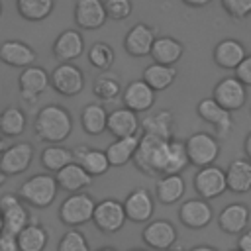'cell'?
Instances as JSON below:
<instances>
[{"mask_svg":"<svg viewBox=\"0 0 251 251\" xmlns=\"http://www.w3.org/2000/svg\"><path fill=\"white\" fill-rule=\"evenodd\" d=\"M33 129L41 141L59 145L61 141H65L71 135L73 118L65 106L47 104L37 112V116L33 120Z\"/></svg>","mask_w":251,"mask_h":251,"instance_id":"6da1fadb","label":"cell"},{"mask_svg":"<svg viewBox=\"0 0 251 251\" xmlns=\"http://www.w3.org/2000/svg\"><path fill=\"white\" fill-rule=\"evenodd\" d=\"M173 141V139H171ZM165 139H159L155 135H147L143 133L139 139V147L133 155V163L135 167L147 175V176H155L165 173V165H167V153H169V143Z\"/></svg>","mask_w":251,"mask_h":251,"instance_id":"7a4b0ae2","label":"cell"},{"mask_svg":"<svg viewBox=\"0 0 251 251\" xmlns=\"http://www.w3.org/2000/svg\"><path fill=\"white\" fill-rule=\"evenodd\" d=\"M59 190L57 178L51 175H33L20 186V198L33 208H47Z\"/></svg>","mask_w":251,"mask_h":251,"instance_id":"3957f363","label":"cell"},{"mask_svg":"<svg viewBox=\"0 0 251 251\" xmlns=\"http://www.w3.org/2000/svg\"><path fill=\"white\" fill-rule=\"evenodd\" d=\"M94 210H96V204H94L92 196L86 192H76V194H69L61 202L59 218L65 226L75 229V227L90 222L94 218Z\"/></svg>","mask_w":251,"mask_h":251,"instance_id":"277c9868","label":"cell"},{"mask_svg":"<svg viewBox=\"0 0 251 251\" xmlns=\"http://www.w3.org/2000/svg\"><path fill=\"white\" fill-rule=\"evenodd\" d=\"M184 145H186L190 165H194L198 169L214 165V161L220 157V141L208 131H196V133L188 135Z\"/></svg>","mask_w":251,"mask_h":251,"instance_id":"5b68a950","label":"cell"},{"mask_svg":"<svg viewBox=\"0 0 251 251\" xmlns=\"http://www.w3.org/2000/svg\"><path fill=\"white\" fill-rule=\"evenodd\" d=\"M212 98L227 112L241 110L247 102V86L237 76H224L216 82Z\"/></svg>","mask_w":251,"mask_h":251,"instance_id":"8992f818","label":"cell"},{"mask_svg":"<svg viewBox=\"0 0 251 251\" xmlns=\"http://www.w3.org/2000/svg\"><path fill=\"white\" fill-rule=\"evenodd\" d=\"M194 190L202 200H214L218 196H222L227 190V176L226 171L210 165L204 169H198L194 175Z\"/></svg>","mask_w":251,"mask_h":251,"instance_id":"52a82bcc","label":"cell"},{"mask_svg":"<svg viewBox=\"0 0 251 251\" xmlns=\"http://www.w3.org/2000/svg\"><path fill=\"white\" fill-rule=\"evenodd\" d=\"M49 84H51V75H47V71L43 67H39V65L24 69L20 73V76H18L20 96L27 104H35L37 98L47 90Z\"/></svg>","mask_w":251,"mask_h":251,"instance_id":"ba28073f","label":"cell"},{"mask_svg":"<svg viewBox=\"0 0 251 251\" xmlns=\"http://www.w3.org/2000/svg\"><path fill=\"white\" fill-rule=\"evenodd\" d=\"M0 212L4 218V233L18 237L31 222L25 206L20 202L16 194H4L0 196Z\"/></svg>","mask_w":251,"mask_h":251,"instance_id":"9c48e42d","label":"cell"},{"mask_svg":"<svg viewBox=\"0 0 251 251\" xmlns=\"http://www.w3.org/2000/svg\"><path fill=\"white\" fill-rule=\"evenodd\" d=\"M127 216H126V208H124V202H118L114 198H106L102 202L96 204V210H94V226L104 231V233H116L124 227Z\"/></svg>","mask_w":251,"mask_h":251,"instance_id":"30bf717a","label":"cell"},{"mask_svg":"<svg viewBox=\"0 0 251 251\" xmlns=\"http://www.w3.org/2000/svg\"><path fill=\"white\" fill-rule=\"evenodd\" d=\"M196 114L214 126V131L218 137H227L233 129V118H231V112L224 110L212 96L210 98H202L198 104H196Z\"/></svg>","mask_w":251,"mask_h":251,"instance_id":"8fae6325","label":"cell"},{"mask_svg":"<svg viewBox=\"0 0 251 251\" xmlns=\"http://www.w3.org/2000/svg\"><path fill=\"white\" fill-rule=\"evenodd\" d=\"M51 86L63 96H76L84 88V73L73 63H61L51 73Z\"/></svg>","mask_w":251,"mask_h":251,"instance_id":"7c38bea8","label":"cell"},{"mask_svg":"<svg viewBox=\"0 0 251 251\" xmlns=\"http://www.w3.org/2000/svg\"><path fill=\"white\" fill-rule=\"evenodd\" d=\"M31 159H33L31 143H25V141L14 143V145L6 147V151L0 155V173L6 176L22 175L31 165Z\"/></svg>","mask_w":251,"mask_h":251,"instance_id":"4fadbf2b","label":"cell"},{"mask_svg":"<svg viewBox=\"0 0 251 251\" xmlns=\"http://www.w3.org/2000/svg\"><path fill=\"white\" fill-rule=\"evenodd\" d=\"M141 237L147 247L157 251H169L176 243V227L169 220H151L143 227Z\"/></svg>","mask_w":251,"mask_h":251,"instance_id":"5bb4252c","label":"cell"},{"mask_svg":"<svg viewBox=\"0 0 251 251\" xmlns=\"http://www.w3.org/2000/svg\"><path fill=\"white\" fill-rule=\"evenodd\" d=\"M124 208H126V216L129 222L133 224H149L155 212V202L153 196L149 194V190L145 188H133L126 200H124Z\"/></svg>","mask_w":251,"mask_h":251,"instance_id":"9a60e30c","label":"cell"},{"mask_svg":"<svg viewBox=\"0 0 251 251\" xmlns=\"http://www.w3.org/2000/svg\"><path fill=\"white\" fill-rule=\"evenodd\" d=\"M157 41L155 29L143 22L129 27V31L124 37V47L131 57H147L151 55V49Z\"/></svg>","mask_w":251,"mask_h":251,"instance_id":"2e32d148","label":"cell"},{"mask_svg":"<svg viewBox=\"0 0 251 251\" xmlns=\"http://www.w3.org/2000/svg\"><path fill=\"white\" fill-rule=\"evenodd\" d=\"M178 218L182 222V226L190 227V229H202L206 227L212 218H214V210L208 204V200L202 198H190L186 202L180 204L178 208Z\"/></svg>","mask_w":251,"mask_h":251,"instance_id":"e0dca14e","label":"cell"},{"mask_svg":"<svg viewBox=\"0 0 251 251\" xmlns=\"http://www.w3.org/2000/svg\"><path fill=\"white\" fill-rule=\"evenodd\" d=\"M124 108L139 114V112H149L155 104V90L141 78L137 80H131L129 84H126L124 88Z\"/></svg>","mask_w":251,"mask_h":251,"instance_id":"ac0fdd59","label":"cell"},{"mask_svg":"<svg viewBox=\"0 0 251 251\" xmlns=\"http://www.w3.org/2000/svg\"><path fill=\"white\" fill-rule=\"evenodd\" d=\"M212 57H214V63L220 69L235 71L243 63V59L247 57V51H245V45L239 39L226 37V39H222V41L216 43Z\"/></svg>","mask_w":251,"mask_h":251,"instance_id":"d6986e66","label":"cell"},{"mask_svg":"<svg viewBox=\"0 0 251 251\" xmlns=\"http://www.w3.org/2000/svg\"><path fill=\"white\" fill-rule=\"evenodd\" d=\"M106 20L108 14L102 0H78L75 4V24L80 29H98Z\"/></svg>","mask_w":251,"mask_h":251,"instance_id":"ffe728a7","label":"cell"},{"mask_svg":"<svg viewBox=\"0 0 251 251\" xmlns=\"http://www.w3.org/2000/svg\"><path fill=\"white\" fill-rule=\"evenodd\" d=\"M37 59V53L24 41L18 39H6L0 43V61L8 67H20L22 71L27 67H33Z\"/></svg>","mask_w":251,"mask_h":251,"instance_id":"44dd1931","label":"cell"},{"mask_svg":"<svg viewBox=\"0 0 251 251\" xmlns=\"http://www.w3.org/2000/svg\"><path fill=\"white\" fill-rule=\"evenodd\" d=\"M249 218H251V210H249L247 204L231 202L226 208H222V212L218 216V226H220L222 231L237 235V233L245 231V227L249 224Z\"/></svg>","mask_w":251,"mask_h":251,"instance_id":"7402d4cb","label":"cell"},{"mask_svg":"<svg viewBox=\"0 0 251 251\" xmlns=\"http://www.w3.org/2000/svg\"><path fill=\"white\" fill-rule=\"evenodd\" d=\"M84 51V39L78 29H65L53 41V55L61 63H71L78 59Z\"/></svg>","mask_w":251,"mask_h":251,"instance_id":"603a6c76","label":"cell"},{"mask_svg":"<svg viewBox=\"0 0 251 251\" xmlns=\"http://www.w3.org/2000/svg\"><path fill=\"white\" fill-rule=\"evenodd\" d=\"M141 129V120L135 112L127 110V108H120V110H112L108 116V131L116 137V139H124V137H135L139 135Z\"/></svg>","mask_w":251,"mask_h":251,"instance_id":"cb8c5ba5","label":"cell"},{"mask_svg":"<svg viewBox=\"0 0 251 251\" xmlns=\"http://www.w3.org/2000/svg\"><path fill=\"white\" fill-rule=\"evenodd\" d=\"M173 126H175V118L171 110H157V112H149L143 120H141V129L147 135H155L159 139L171 141L173 139Z\"/></svg>","mask_w":251,"mask_h":251,"instance_id":"d4e9b609","label":"cell"},{"mask_svg":"<svg viewBox=\"0 0 251 251\" xmlns=\"http://www.w3.org/2000/svg\"><path fill=\"white\" fill-rule=\"evenodd\" d=\"M73 155H75V163H78L90 176H100L110 169V161L106 157V151L78 145L73 149Z\"/></svg>","mask_w":251,"mask_h":251,"instance_id":"484cf974","label":"cell"},{"mask_svg":"<svg viewBox=\"0 0 251 251\" xmlns=\"http://www.w3.org/2000/svg\"><path fill=\"white\" fill-rule=\"evenodd\" d=\"M227 176V190L235 194H245L251 190V161L247 157L233 159L226 171Z\"/></svg>","mask_w":251,"mask_h":251,"instance_id":"4316f807","label":"cell"},{"mask_svg":"<svg viewBox=\"0 0 251 251\" xmlns=\"http://www.w3.org/2000/svg\"><path fill=\"white\" fill-rule=\"evenodd\" d=\"M55 178H57L59 188L67 190L69 194H76V192H82L86 186H90L94 176H90L78 163H71L63 171H59Z\"/></svg>","mask_w":251,"mask_h":251,"instance_id":"83f0119b","label":"cell"},{"mask_svg":"<svg viewBox=\"0 0 251 251\" xmlns=\"http://www.w3.org/2000/svg\"><path fill=\"white\" fill-rule=\"evenodd\" d=\"M184 190H186V184L182 175H165V176H159L155 182V196L165 206L176 204L184 196Z\"/></svg>","mask_w":251,"mask_h":251,"instance_id":"f1b7e54d","label":"cell"},{"mask_svg":"<svg viewBox=\"0 0 251 251\" xmlns=\"http://www.w3.org/2000/svg\"><path fill=\"white\" fill-rule=\"evenodd\" d=\"M184 47L178 39L171 37V35H161L157 37L153 49H151V57L155 63L159 65H167V67H175V63L182 57Z\"/></svg>","mask_w":251,"mask_h":251,"instance_id":"f546056e","label":"cell"},{"mask_svg":"<svg viewBox=\"0 0 251 251\" xmlns=\"http://www.w3.org/2000/svg\"><path fill=\"white\" fill-rule=\"evenodd\" d=\"M139 139L141 135L135 137H124V139H116L106 147V157L110 161V167H124L126 163L133 161V155L139 147Z\"/></svg>","mask_w":251,"mask_h":251,"instance_id":"4dcf8cb0","label":"cell"},{"mask_svg":"<svg viewBox=\"0 0 251 251\" xmlns=\"http://www.w3.org/2000/svg\"><path fill=\"white\" fill-rule=\"evenodd\" d=\"M108 112L100 104H86L80 112V124L82 129L88 135H100L108 129Z\"/></svg>","mask_w":251,"mask_h":251,"instance_id":"1f68e13d","label":"cell"},{"mask_svg":"<svg viewBox=\"0 0 251 251\" xmlns=\"http://www.w3.org/2000/svg\"><path fill=\"white\" fill-rule=\"evenodd\" d=\"M176 78V67H167V65H159V63H151L149 67H145L141 80H145L155 92H161L165 88H169Z\"/></svg>","mask_w":251,"mask_h":251,"instance_id":"d6a6232c","label":"cell"},{"mask_svg":"<svg viewBox=\"0 0 251 251\" xmlns=\"http://www.w3.org/2000/svg\"><path fill=\"white\" fill-rule=\"evenodd\" d=\"M16 241H18L20 251H43L47 241H49V231L39 222H31L16 237Z\"/></svg>","mask_w":251,"mask_h":251,"instance_id":"836d02e7","label":"cell"},{"mask_svg":"<svg viewBox=\"0 0 251 251\" xmlns=\"http://www.w3.org/2000/svg\"><path fill=\"white\" fill-rule=\"evenodd\" d=\"M71 163H75V155H73V149H67L63 145H47L43 151H41V165L51 171V173H59L63 171L65 167H69Z\"/></svg>","mask_w":251,"mask_h":251,"instance_id":"e575fe53","label":"cell"},{"mask_svg":"<svg viewBox=\"0 0 251 251\" xmlns=\"http://www.w3.org/2000/svg\"><path fill=\"white\" fill-rule=\"evenodd\" d=\"M55 8L53 0H18L16 10L18 14L27 22H41L51 16Z\"/></svg>","mask_w":251,"mask_h":251,"instance_id":"d590c367","label":"cell"},{"mask_svg":"<svg viewBox=\"0 0 251 251\" xmlns=\"http://www.w3.org/2000/svg\"><path fill=\"white\" fill-rule=\"evenodd\" d=\"M25 129V114L16 108V106H8L6 110H2L0 114V133L6 137H18L22 135Z\"/></svg>","mask_w":251,"mask_h":251,"instance_id":"8d00e7d4","label":"cell"},{"mask_svg":"<svg viewBox=\"0 0 251 251\" xmlns=\"http://www.w3.org/2000/svg\"><path fill=\"white\" fill-rule=\"evenodd\" d=\"M190 165L188 161V153H186V145L184 141H176L173 139L169 143V153H167V165H165V175H180L186 167Z\"/></svg>","mask_w":251,"mask_h":251,"instance_id":"74e56055","label":"cell"},{"mask_svg":"<svg viewBox=\"0 0 251 251\" xmlns=\"http://www.w3.org/2000/svg\"><path fill=\"white\" fill-rule=\"evenodd\" d=\"M92 90H94V94H96L102 102H114L120 94H124V88H122L118 76L112 75V73H102V75L94 80Z\"/></svg>","mask_w":251,"mask_h":251,"instance_id":"f35d334b","label":"cell"},{"mask_svg":"<svg viewBox=\"0 0 251 251\" xmlns=\"http://www.w3.org/2000/svg\"><path fill=\"white\" fill-rule=\"evenodd\" d=\"M114 49L104 43V41H94L90 47H88V61L94 69L102 71V73H108L114 65Z\"/></svg>","mask_w":251,"mask_h":251,"instance_id":"ab89813d","label":"cell"},{"mask_svg":"<svg viewBox=\"0 0 251 251\" xmlns=\"http://www.w3.org/2000/svg\"><path fill=\"white\" fill-rule=\"evenodd\" d=\"M57 251H90V245H88V241H86V237H84L82 231L69 229L59 239Z\"/></svg>","mask_w":251,"mask_h":251,"instance_id":"60d3db41","label":"cell"},{"mask_svg":"<svg viewBox=\"0 0 251 251\" xmlns=\"http://www.w3.org/2000/svg\"><path fill=\"white\" fill-rule=\"evenodd\" d=\"M222 8L233 22H241L251 16V0H222Z\"/></svg>","mask_w":251,"mask_h":251,"instance_id":"b9f144b4","label":"cell"},{"mask_svg":"<svg viewBox=\"0 0 251 251\" xmlns=\"http://www.w3.org/2000/svg\"><path fill=\"white\" fill-rule=\"evenodd\" d=\"M104 8H106V14L110 20H126V18H129L133 4L129 0H106Z\"/></svg>","mask_w":251,"mask_h":251,"instance_id":"7bdbcfd3","label":"cell"},{"mask_svg":"<svg viewBox=\"0 0 251 251\" xmlns=\"http://www.w3.org/2000/svg\"><path fill=\"white\" fill-rule=\"evenodd\" d=\"M235 76H237L245 86H251V53H247V57L243 59V63L235 69Z\"/></svg>","mask_w":251,"mask_h":251,"instance_id":"ee69618b","label":"cell"},{"mask_svg":"<svg viewBox=\"0 0 251 251\" xmlns=\"http://www.w3.org/2000/svg\"><path fill=\"white\" fill-rule=\"evenodd\" d=\"M0 251H20L16 237L8 235V233H2L0 235Z\"/></svg>","mask_w":251,"mask_h":251,"instance_id":"f6af8a7d","label":"cell"},{"mask_svg":"<svg viewBox=\"0 0 251 251\" xmlns=\"http://www.w3.org/2000/svg\"><path fill=\"white\" fill-rule=\"evenodd\" d=\"M237 249L239 251H251V229H245L239 239H237Z\"/></svg>","mask_w":251,"mask_h":251,"instance_id":"bcb514c9","label":"cell"},{"mask_svg":"<svg viewBox=\"0 0 251 251\" xmlns=\"http://www.w3.org/2000/svg\"><path fill=\"white\" fill-rule=\"evenodd\" d=\"M186 6H190V8H204V6H208L210 4V0H182Z\"/></svg>","mask_w":251,"mask_h":251,"instance_id":"7dc6e473","label":"cell"},{"mask_svg":"<svg viewBox=\"0 0 251 251\" xmlns=\"http://www.w3.org/2000/svg\"><path fill=\"white\" fill-rule=\"evenodd\" d=\"M243 151H245V157L251 161V131L247 133V137H245V141H243Z\"/></svg>","mask_w":251,"mask_h":251,"instance_id":"c3c4849f","label":"cell"},{"mask_svg":"<svg viewBox=\"0 0 251 251\" xmlns=\"http://www.w3.org/2000/svg\"><path fill=\"white\" fill-rule=\"evenodd\" d=\"M188 251H218V249L212 247V245H194V247L188 249Z\"/></svg>","mask_w":251,"mask_h":251,"instance_id":"681fc988","label":"cell"},{"mask_svg":"<svg viewBox=\"0 0 251 251\" xmlns=\"http://www.w3.org/2000/svg\"><path fill=\"white\" fill-rule=\"evenodd\" d=\"M4 151H6V143H4V139L0 137V155H2Z\"/></svg>","mask_w":251,"mask_h":251,"instance_id":"f907efd6","label":"cell"},{"mask_svg":"<svg viewBox=\"0 0 251 251\" xmlns=\"http://www.w3.org/2000/svg\"><path fill=\"white\" fill-rule=\"evenodd\" d=\"M4 233V218H2V212H0V235Z\"/></svg>","mask_w":251,"mask_h":251,"instance_id":"816d5d0a","label":"cell"},{"mask_svg":"<svg viewBox=\"0 0 251 251\" xmlns=\"http://www.w3.org/2000/svg\"><path fill=\"white\" fill-rule=\"evenodd\" d=\"M96 251H116L114 247H100V249H96Z\"/></svg>","mask_w":251,"mask_h":251,"instance_id":"f5cc1de1","label":"cell"},{"mask_svg":"<svg viewBox=\"0 0 251 251\" xmlns=\"http://www.w3.org/2000/svg\"><path fill=\"white\" fill-rule=\"evenodd\" d=\"M4 182H6V175H2V173H0V186H2Z\"/></svg>","mask_w":251,"mask_h":251,"instance_id":"db71d44e","label":"cell"},{"mask_svg":"<svg viewBox=\"0 0 251 251\" xmlns=\"http://www.w3.org/2000/svg\"><path fill=\"white\" fill-rule=\"evenodd\" d=\"M129 251H145V249H129Z\"/></svg>","mask_w":251,"mask_h":251,"instance_id":"11a10c76","label":"cell"},{"mask_svg":"<svg viewBox=\"0 0 251 251\" xmlns=\"http://www.w3.org/2000/svg\"><path fill=\"white\" fill-rule=\"evenodd\" d=\"M0 16H2V2H0Z\"/></svg>","mask_w":251,"mask_h":251,"instance_id":"9f6ffc18","label":"cell"},{"mask_svg":"<svg viewBox=\"0 0 251 251\" xmlns=\"http://www.w3.org/2000/svg\"><path fill=\"white\" fill-rule=\"evenodd\" d=\"M169 251H182V249H169Z\"/></svg>","mask_w":251,"mask_h":251,"instance_id":"6f0895ef","label":"cell"},{"mask_svg":"<svg viewBox=\"0 0 251 251\" xmlns=\"http://www.w3.org/2000/svg\"><path fill=\"white\" fill-rule=\"evenodd\" d=\"M229 251H239V249H229Z\"/></svg>","mask_w":251,"mask_h":251,"instance_id":"680465c9","label":"cell"}]
</instances>
